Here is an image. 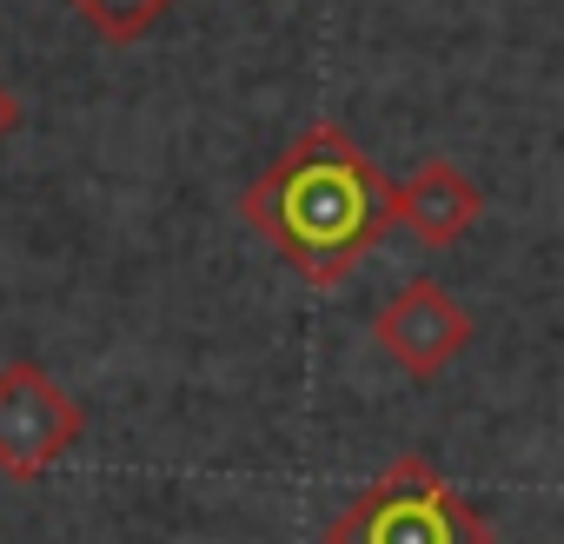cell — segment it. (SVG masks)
Segmentation results:
<instances>
[{"instance_id": "cell-1", "label": "cell", "mask_w": 564, "mask_h": 544, "mask_svg": "<svg viewBox=\"0 0 564 544\" xmlns=\"http://www.w3.org/2000/svg\"><path fill=\"white\" fill-rule=\"evenodd\" d=\"M239 219L272 246V259L300 286H339L352 265L372 259V246L399 219V186L372 166V153L319 120L293 146H279L272 166L239 193Z\"/></svg>"}, {"instance_id": "cell-2", "label": "cell", "mask_w": 564, "mask_h": 544, "mask_svg": "<svg viewBox=\"0 0 564 544\" xmlns=\"http://www.w3.org/2000/svg\"><path fill=\"white\" fill-rule=\"evenodd\" d=\"M319 544H498V531L425 451H405L333 511Z\"/></svg>"}, {"instance_id": "cell-3", "label": "cell", "mask_w": 564, "mask_h": 544, "mask_svg": "<svg viewBox=\"0 0 564 544\" xmlns=\"http://www.w3.org/2000/svg\"><path fill=\"white\" fill-rule=\"evenodd\" d=\"M87 432V405L34 359L0 366V471L34 485L47 478Z\"/></svg>"}, {"instance_id": "cell-4", "label": "cell", "mask_w": 564, "mask_h": 544, "mask_svg": "<svg viewBox=\"0 0 564 544\" xmlns=\"http://www.w3.org/2000/svg\"><path fill=\"white\" fill-rule=\"evenodd\" d=\"M478 339V319L438 286V280H405L379 313H372V346L419 385H432L458 352Z\"/></svg>"}, {"instance_id": "cell-5", "label": "cell", "mask_w": 564, "mask_h": 544, "mask_svg": "<svg viewBox=\"0 0 564 544\" xmlns=\"http://www.w3.org/2000/svg\"><path fill=\"white\" fill-rule=\"evenodd\" d=\"M478 219H485V186L452 160H419L399 179V226L419 232L425 246H458Z\"/></svg>"}, {"instance_id": "cell-6", "label": "cell", "mask_w": 564, "mask_h": 544, "mask_svg": "<svg viewBox=\"0 0 564 544\" xmlns=\"http://www.w3.org/2000/svg\"><path fill=\"white\" fill-rule=\"evenodd\" d=\"M67 8H74V14L107 41V47H133V41H140V34L173 8V0H67Z\"/></svg>"}, {"instance_id": "cell-7", "label": "cell", "mask_w": 564, "mask_h": 544, "mask_svg": "<svg viewBox=\"0 0 564 544\" xmlns=\"http://www.w3.org/2000/svg\"><path fill=\"white\" fill-rule=\"evenodd\" d=\"M14 127H21V100H14V87H8V80H0V140H8Z\"/></svg>"}]
</instances>
